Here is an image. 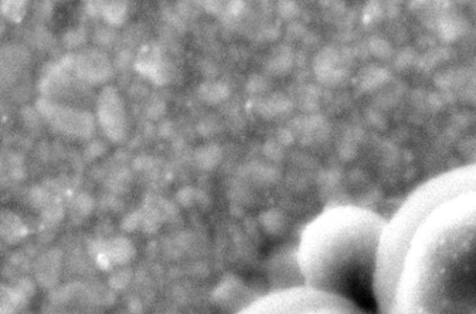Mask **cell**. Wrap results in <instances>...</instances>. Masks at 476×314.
<instances>
[{
    "instance_id": "1",
    "label": "cell",
    "mask_w": 476,
    "mask_h": 314,
    "mask_svg": "<svg viewBox=\"0 0 476 314\" xmlns=\"http://www.w3.org/2000/svg\"><path fill=\"white\" fill-rule=\"evenodd\" d=\"M405 254L378 275L381 313L476 314V221L421 227Z\"/></svg>"
},
{
    "instance_id": "2",
    "label": "cell",
    "mask_w": 476,
    "mask_h": 314,
    "mask_svg": "<svg viewBox=\"0 0 476 314\" xmlns=\"http://www.w3.org/2000/svg\"><path fill=\"white\" fill-rule=\"evenodd\" d=\"M366 223L357 216H333L309 230L302 261L313 285L346 292L369 283L381 237L378 226Z\"/></svg>"
},
{
    "instance_id": "3",
    "label": "cell",
    "mask_w": 476,
    "mask_h": 314,
    "mask_svg": "<svg viewBox=\"0 0 476 314\" xmlns=\"http://www.w3.org/2000/svg\"><path fill=\"white\" fill-rule=\"evenodd\" d=\"M334 297L316 292H284L265 297L241 314H365Z\"/></svg>"
},
{
    "instance_id": "4",
    "label": "cell",
    "mask_w": 476,
    "mask_h": 314,
    "mask_svg": "<svg viewBox=\"0 0 476 314\" xmlns=\"http://www.w3.org/2000/svg\"><path fill=\"white\" fill-rule=\"evenodd\" d=\"M100 118L105 131L112 139L119 140L122 136V113L121 105L112 89H105L101 100Z\"/></svg>"
},
{
    "instance_id": "5",
    "label": "cell",
    "mask_w": 476,
    "mask_h": 314,
    "mask_svg": "<svg viewBox=\"0 0 476 314\" xmlns=\"http://www.w3.org/2000/svg\"><path fill=\"white\" fill-rule=\"evenodd\" d=\"M111 261L118 264H127L135 255L134 245L128 239L123 237L116 238L104 246V251Z\"/></svg>"
},
{
    "instance_id": "6",
    "label": "cell",
    "mask_w": 476,
    "mask_h": 314,
    "mask_svg": "<svg viewBox=\"0 0 476 314\" xmlns=\"http://www.w3.org/2000/svg\"><path fill=\"white\" fill-rule=\"evenodd\" d=\"M1 237L10 243H17L24 237L26 229L20 219L10 211L3 210L1 213Z\"/></svg>"
},
{
    "instance_id": "7",
    "label": "cell",
    "mask_w": 476,
    "mask_h": 314,
    "mask_svg": "<svg viewBox=\"0 0 476 314\" xmlns=\"http://www.w3.org/2000/svg\"><path fill=\"white\" fill-rule=\"evenodd\" d=\"M126 6L122 2H113L104 10V15L110 23L120 24L125 15Z\"/></svg>"
},
{
    "instance_id": "8",
    "label": "cell",
    "mask_w": 476,
    "mask_h": 314,
    "mask_svg": "<svg viewBox=\"0 0 476 314\" xmlns=\"http://www.w3.org/2000/svg\"><path fill=\"white\" fill-rule=\"evenodd\" d=\"M3 12L9 16L12 20L18 21L21 20L24 12V2L9 1L2 4Z\"/></svg>"
},
{
    "instance_id": "9",
    "label": "cell",
    "mask_w": 476,
    "mask_h": 314,
    "mask_svg": "<svg viewBox=\"0 0 476 314\" xmlns=\"http://www.w3.org/2000/svg\"><path fill=\"white\" fill-rule=\"evenodd\" d=\"M43 216H44V219L48 221V223H58V221L63 219V208L57 204L48 205V207L44 210V212H43Z\"/></svg>"
},
{
    "instance_id": "10",
    "label": "cell",
    "mask_w": 476,
    "mask_h": 314,
    "mask_svg": "<svg viewBox=\"0 0 476 314\" xmlns=\"http://www.w3.org/2000/svg\"><path fill=\"white\" fill-rule=\"evenodd\" d=\"M75 205H77L78 212L83 215V216L89 215L91 210H93V201L85 194H81V196L77 197Z\"/></svg>"
},
{
    "instance_id": "11",
    "label": "cell",
    "mask_w": 476,
    "mask_h": 314,
    "mask_svg": "<svg viewBox=\"0 0 476 314\" xmlns=\"http://www.w3.org/2000/svg\"><path fill=\"white\" fill-rule=\"evenodd\" d=\"M142 221V216L139 213L135 212L127 216L122 221V229L127 232L134 231Z\"/></svg>"
},
{
    "instance_id": "12",
    "label": "cell",
    "mask_w": 476,
    "mask_h": 314,
    "mask_svg": "<svg viewBox=\"0 0 476 314\" xmlns=\"http://www.w3.org/2000/svg\"><path fill=\"white\" fill-rule=\"evenodd\" d=\"M111 261H111L107 254L99 253L98 255H97V264H98L102 269H107V268L109 267Z\"/></svg>"
},
{
    "instance_id": "13",
    "label": "cell",
    "mask_w": 476,
    "mask_h": 314,
    "mask_svg": "<svg viewBox=\"0 0 476 314\" xmlns=\"http://www.w3.org/2000/svg\"><path fill=\"white\" fill-rule=\"evenodd\" d=\"M99 145H94L93 147L89 149V154H93V156H98L99 154L102 153V150H100Z\"/></svg>"
}]
</instances>
